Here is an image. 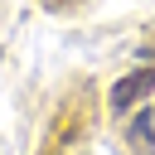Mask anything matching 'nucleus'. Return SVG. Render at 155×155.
<instances>
[{"label":"nucleus","mask_w":155,"mask_h":155,"mask_svg":"<svg viewBox=\"0 0 155 155\" xmlns=\"http://www.w3.org/2000/svg\"><path fill=\"white\" fill-rule=\"evenodd\" d=\"M48 5H53V10H63V5H73V0H48Z\"/></svg>","instance_id":"3"},{"label":"nucleus","mask_w":155,"mask_h":155,"mask_svg":"<svg viewBox=\"0 0 155 155\" xmlns=\"http://www.w3.org/2000/svg\"><path fill=\"white\" fill-rule=\"evenodd\" d=\"M155 92V68H136V73H126V78H116V87H111V111L121 116V111H131L140 97H150Z\"/></svg>","instance_id":"1"},{"label":"nucleus","mask_w":155,"mask_h":155,"mask_svg":"<svg viewBox=\"0 0 155 155\" xmlns=\"http://www.w3.org/2000/svg\"><path fill=\"white\" fill-rule=\"evenodd\" d=\"M150 140H155V111H140L131 126V145H150Z\"/></svg>","instance_id":"2"}]
</instances>
